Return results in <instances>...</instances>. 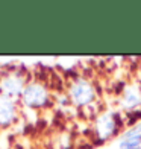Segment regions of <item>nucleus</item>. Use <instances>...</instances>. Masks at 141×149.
I'll return each instance as SVG.
<instances>
[{
  "instance_id": "423d86ee",
  "label": "nucleus",
  "mask_w": 141,
  "mask_h": 149,
  "mask_svg": "<svg viewBox=\"0 0 141 149\" xmlns=\"http://www.w3.org/2000/svg\"><path fill=\"white\" fill-rule=\"evenodd\" d=\"M120 149H137L141 148V123L133 125L127 130L118 141Z\"/></svg>"
},
{
  "instance_id": "7ed1b4c3",
  "label": "nucleus",
  "mask_w": 141,
  "mask_h": 149,
  "mask_svg": "<svg viewBox=\"0 0 141 149\" xmlns=\"http://www.w3.org/2000/svg\"><path fill=\"white\" fill-rule=\"evenodd\" d=\"M21 100L29 108H44L49 104V91L41 82H30L24 87Z\"/></svg>"
},
{
  "instance_id": "39448f33",
  "label": "nucleus",
  "mask_w": 141,
  "mask_h": 149,
  "mask_svg": "<svg viewBox=\"0 0 141 149\" xmlns=\"http://www.w3.org/2000/svg\"><path fill=\"white\" fill-rule=\"evenodd\" d=\"M17 107L14 99L8 96H0V126H9L15 120Z\"/></svg>"
},
{
  "instance_id": "f257e3e1",
  "label": "nucleus",
  "mask_w": 141,
  "mask_h": 149,
  "mask_svg": "<svg viewBox=\"0 0 141 149\" xmlns=\"http://www.w3.org/2000/svg\"><path fill=\"white\" fill-rule=\"evenodd\" d=\"M124 120L122 114L117 111H109L103 113L102 116H97L94 122V137H96L97 143H105L109 139L115 137L120 132Z\"/></svg>"
},
{
  "instance_id": "20e7f679",
  "label": "nucleus",
  "mask_w": 141,
  "mask_h": 149,
  "mask_svg": "<svg viewBox=\"0 0 141 149\" xmlns=\"http://www.w3.org/2000/svg\"><path fill=\"white\" fill-rule=\"evenodd\" d=\"M0 90H2L3 96H8L11 99L15 96H21L24 91V79L17 74H9L0 82Z\"/></svg>"
},
{
  "instance_id": "f03ea898",
  "label": "nucleus",
  "mask_w": 141,
  "mask_h": 149,
  "mask_svg": "<svg viewBox=\"0 0 141 149\" xmlns=\"http://www.w3.org/2000/svg\"><path fill=\"white\" fill-rule=\"evenodd\" d=\"M68 96L71 104H75L79 108L91 107L96 104V87L85 78H76L68 87Z\"/></svg>"
},
{
  "instance_id": "0eeeda50",
  "label": "nucleus",
  "mask_w": 141,
  "mask_h": 149,
  "mask_svg": "<svg viewBox=\"0 0 141 149\" xmlns=\"http://www.w3.org/2000/svg\"><path fill=\"white\" fill-rule=\"evenodd\" d=\"M122 107L126 108L127 113L135 111L137 108L141 107V91L137 87H127L123 90V97H122Z\"/></svg>"
}]
</instances>
